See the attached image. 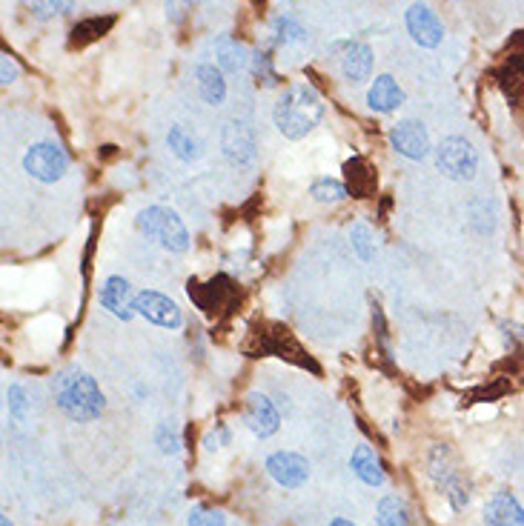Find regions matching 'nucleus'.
Masks as SVG:
<instances>
[{
    "label": "nucleus",
    "instance_id": "obj_1",
    "mask_svg": "<svg viewBox=\"0 0 524 526\" xmlns=\"http://www.w3.org/2000/svg\"><path fill=\"white\" fill-rule=\"evenodd\" d=\"M324 118V103L310 83H293L284 89L273 109V121L278 132L290 141H301L313 132Z\"/></svg>",
    "mask_w": 524,
    "mask_h": 526
},
{
    "label": "nucleus",
    "instance_id": "obj_2",
    "mask_svg": "<svg viewBox=\"0 0 524 526\" xmlns=\"http://www.w3.org/2000/svg\"><path fill=\"white\" fill-rule=\"evenodd\" d=\"M52 395L55 404L61 409L66 418L86 424L101 418L104 412V392L101 386L95 384V378H89L86 372L78 369H66L55 381H52Z\"/></svg>",
    "mask_w": 524,
    "mask_h": 526
},
{
    "label": "nucleus",
    "instance_id": "obj_3",
    "mask_svg": "<svg viewBox=\"0 0 524 526\" xmlns=\"http://www.w3.org/2000/svg\"><path fill=\"white\" fill-rule=\"evenodd\" d=\"M138 229L147 235L149 241H155L161 249L184 255L189 249V232L184 221L178 218V212H172L167 206H147L138 215Z\"/></svg>",
    "mask_w": 524,
    "mask_h": 526
},
{
    "label": "nucleus",
    "instance_id": "obj_4",
    "mask_svg": "<svg viewBox=\"0 0 524 526\" xmlns=\"http://www.w3.org/2000/svg\"><path fill=\"white\" fill-rule=\"evenodd\" d=\"M244 349L250 352L252 358H261V355H275V358H287V361H293V364L310 366L313 372H318L313 361L307 358V352L298 346V341L293 338V332L281 324L258 326V329H255V332L250 335V344L244 346Z\"/></svg>",
    "mask_w": 524,
    "mask_h": 526
},
{
    "label": "nucleus",
    "instance_id": "obj_5",
    "mask_svg": "<svg viewBox=\"0 0 524 526\" xmlns=\"http://www.w3.org/2000/svg\"><path fill=\"white\" fill-rule=\"evenodd\" d=\"M436 166L450 181H473L476 169H479V152L473 149V143L467 138L453 135L436 146Z\"/></svg>",
    "mask_w": 524,
    "mask_h": 526
},
{
    "label": "nucleus",
    "instance_id": "obj_6",
    "mask_svg": "<svg viewBox=\"0 0 524 526\" xmlns=\"http://www.w3.org/2000/svg\"><path fill=\"white\" fill-rule=\"evenodd\" d=\"M66 169H69V158H66V152H63L61 146H55V143H32L23 152V172L29 178H35V181H61L63 175H66Z\"/></svg>",
    "mask_w": 524,
    "mask_h": 526
},
{
    "label": "nucleus",
    "instance_id": "obj_7",
    "mask_svg": "<svg viewBox=\"0 0 524 526\" xmlns=\"http://www.w3.org/2000/svg\"><path fill=\"white\" fill-rule=\"evenodd\" d=\"M187 295L195 301V306L207 315H218L224 312L227 306L235 301V286L227 275H215L207 284H198V281H189Z\"/></svg>",
    "mask_w": 524,
    "mask_h": 526
},
{
    "label": "nucleus",
    "instance_id": "obj_8",
    "mask_svg": "<svg viewBox=\"0 0 524 526\" xmlns=\"http://www.w3.org/2000/svg\"><path fill=\"white\" fill-rule=\"evenodd\" d=\"M135 309H138L141 318H147L149 324L164 326V329H178V326L184 324V315H181L178 304H175L172 298H167V295L155 292V289L138 292Z\"/></svg>",
    "mask_w": 524,
    "mask_h": 526
},
{
    "label": "nucleus",
    "instance_id": "obj_9",
    "mask_svg": "<svg viewBox=\"0 0 524 526\" xmlns=\"http://www.w3.org/2000/svg\"><path fill=\"white\" fill-rule=\"evenodd\" d=\"M390 143L407 161H421L430 155V135H427V126L419 121L396 123L390 129Z\"/></svg>",
    "mask_w": 524,
    "mask_h": 526
},
{
    "label": "nucleus",
    "instance_id": "obj_10",
    "mask_svg": "<svg viewBox=\"0 0 524 526\" xmlns=\"http://www.w3.org/2000/svg\"><path fill=\"white\" fill-rule=\"evenodd\" d=\"M404 23H407V32L413 35V41L424 49H436L444 41V26L436 18V12L424 3H413L404 15Z\"/></svg>",
    "mask_w": 524,
    "mask_h": 526
},
{
    "label": "nucleus",
    "instance_id": "obj_11",
    "mask_svg": "<svg viewBox=\"0 0 524 526\" xmlns=\"http://www.w3.org/2000/svg\"><path fill=\"white\" fill-rule=\"evenodd\" d=\"M101 306H104L109 315H115L118 321H132L135 315H138V309H135V298H138V292H132V286L126 278L121 275H112V278H106V284L101 286Z\"/></svg>",
    "mask_w": 524,
    "mask_h": 526
},
{
    "label": "nucleus",
    "instance_id": "obj_12",
    "mask_svg": "<svg viewBox=\"0 0 524 526\" xmlns=\"http://www.w3.org/2000/svg\"><path fill=\"white\" fill-rule=\"evenodd\" d=\"M244 424L250 426L252 435H258V438H270V435L278 432L281 418H278V409H275V404L267 398V395L250 392L247 401H244Z\"/></svg>",
    "mask_w": 524,
    "mask_h": 526
},
{
    "label": "nucleus",
    "instance_id": "obj_13",
    "mask_svg": "<svg viewBox=\"0 0 524 526\" xmlns=\"http://www.w3.org/2000/svg\"><path fill=\"white\" fill-rule=\"evenodd\" d=\"M267 472L273 475L275 484H281L284 489H298L310 478V464L298 452H275L267 458Z\"/></svg>",
    "mask_w": 524,
    "mask_h": 526
},
{
    "label": "nucleus",
    "instance_id": "obj_14",
    "mask_svg": "<svg viewBox=\"0 0 524 526\" xmlns=\"http://www.w3.org/2000/svg\"><path fill=\"white\" fill-rule=\"evenodd\" d=\"M224 155L232 166H250L255 158V132L247 121H230L224 129Z\"/></svg>",
    "mask_w": 524,
    "mask_h": 526
},
{
    "label": "nucleus",
    "instance_id": "obj_15",
    "mask_svg": "<svg viewBox=\"0 0 524 526\" xmlns=\"http://www.w3.org/2000/svg\"><path fill=\"white\" fill-rule=\"evenodd\" d=\"M341 72L350 83H364L370 81L373 75V49L367 43H341Z\"/></svg>",
    "mask_w": 524,
    "mask_h": 526
},
{
    "label": "nucleus",
    "instance_id": "obj_16",
    "mask_svg": "<svg viewBox=\"0 0 524 526\" xmlns=\"http://www.w3.org/2000/svg\"><path fill=\"white\" fill-rule=\"evenodd\" d=\"M484 524L487 526H524L522 504L510 492H496L490 504L484 506Z\"/></svg>",
    "mask_w": 524,
    "mask_h": 526
},
{
    "label": "nucleus",
    "instance_id": "obj_17",
    "mask_svg": "<svg viewBox=\"0 0 524 526\" xmlns=\"http://www.w3.org/2000/svg\"><path fill=\"white\" fill-rule=\"evenodd\" d=\"M344 186L353 198H370L376 195L378 189V178L373 172V166L364 161V158H350L344 163Z\"/></svg>",
    "mask_w": 524,
    "mask_h": 526
},
{
    "label": "nucleus",
    "instance_id": "obj_18",
    "mask_svg": "<svg viewBox=\"0 0 524 526\" xmlns=\"http://www.w3.org/2000/svg\"><path fill=\"white\" fill-rule=\"evenodd\" d=\"M367 103H370L373 112H381V115L396 112L401 103H404V89L396 83V78L378 75L373 86H370V92H367Z\"/></svg>",
    "mask_w": 524,
    "mask_h": 526
},
{
    "label": "nucleus",
    "instance_id": "obj_19",
    "mask_svg": "<svg viewBox=\"0 0 524 526\" xmlns=\"http://www.w3.org/2000/svg\"><path fill=\"white\" fill-rule=\"evenodd\" d=\"M195 83H198V95L204 98V103L218 106L227 98V81L224 72L215 63H198L195 66Z\"/></svg>",
    "mask_w": 524,
    "mask_h": 526
},
{
    "label": "nucleus",
    "instance_id": "obj_20",
    "mask_svg": "<svg viewBox=\"0 0 524 526\" xmlns=\"http://www.w3.org/2000/svg\"><path fill=\"white\" fill-rule=\"evenodd\" d=\"M112 26H115V18H112V15H104V18H86V21L75 23V26H72V35H69V49H84L89 43L101 41L104 35H109Z\"/></svg>",
    "mask_w": 524,
    "mask_h": 526
},
{
    "label": "nucleus",
    "instance_id": "obj_21",
    "mask_svg": "<svg viewBox=\"0 0 524 526\" xmlns=\"http://www.w3.org/2000/svg\"><path fill=\"white\" fill-rule=\"evenodd\" d=\"M353 472H356L358 478L364 481L367 486H381L384 484V466L378 461V455L370 449V446H356V452H353Z\"/></svg>",
    "mask_w": 524,
    "mask_h": 526
},
{
    "label": "nucleus",
    "instance_id": "obj_22",
    "mask_svg": "<svg viewBox=\"0 0 524 526\" xmlns=\"http://www.w3.org/2000/svg\"><path fill=\"white\" fill-rule=\"evenodd\" d=\"M247 63H250L247 49L238 41L224 38V41L215 43V66H218L221 72H238V69H244Z\"/></svg>",
    "mask_w": 524,
    "mask_h": 526
},
{
    "label": "nucleus",
    "instance_id": "obj_23",
    "mask_svg": "<svg viewBox=\"0 0 524 526\" xmlns=\"http://www.w3.org/2000/svg\"><path fill=\"white\" fill-rule=\"evenodd\" d=\"M499 86L502 92L513 103H524V61L522 58H513V61L504 63V69L499 72Z\"/></svg>",
    "mask_w": 524,
    "mask_h": 526
},
{
    "label": "nucleus",
    "instance_id": "obj_24",
    "mask_svg": "<svg viewBox=\"0 0 524 526\" xmlns=\"http://www.w3.org/2000/svg\"><path fill=\"white\" fill-rule=\"evenodd\" d=\"M378 526H410L407 521V506L396 495L381 498L378 504Z\"/></svg>",
    "mask_w": 524,
    "mask_h": 526
},
{
    "label": "nucleus",
    "instance_id": "obj_25",
    "mask_svg": "<svg viewBox=\"0 0 524 526\" xmlns=\"http://www.w3.org/2000/svg\"><path fill=\"white\" fill-rule=\"evenodd\" d=\"M167 146L172 149V155L181 163H192L198 158V143L189 138L181 126H172L167 135Z\"/></svg>",
    "mask_w": 524,
    "mask_h": 526
},
{
    "label": "nucleus",
    "instance_id": "obj_26",
    "mask_svg": "<svg viewBox=\"0 0 524 526\" xmlns=\"http://www.w3.org/2000/svg\"><path fill=\"white\" fill-rule=\"evenodd\" d=\"M350 243H353V252H356L364 263H370L376 258V241H373V232H370L367 223H356V226L350 229Z\"/></svg>",
    "mask_w": 524,
    "mask_h": 526
},
{
    "label": "nucleus",
    "instance_id": "obj_27",
    "mask_svg": "<svg viewBox=\"0 0 524 526\" xmlns=\"http://www.w3.org/2000/svg\"><path fill=\"white\" fill-rule=\"evenodd\" d=\"M310 195H313V201L318 203H338L344 201L350 192H347V186L341 181H333V178H318L310 186Z\"/></svg>",
    "mask_w": 524,
    "mask_h": 526
},
{
    "label": "nucleus",
    "instance_id": "obj_28",
    "mask_svg": "<svg viewBox=\"0 0 524 526\" xmlns=\"http://www.w3.org/2000/svg\"><path fill=\"white\" fill-rule=\"evenodd\" d=\"M26 9H32L38 18H58V15H66L72 12L75 0H21Z\"/></svg>",
    "mask_w": 524,
    "mask_h": 526
},
{
    "label": "nucleus",
    "instance_id": "obj_29",
    "mask_svg": "<svg viewBox=\"0 0 524 526\" xmlns=\"http://www.w3.org/2000/svg\"><path fill=\"white\" fill-rule=\"evenodd\" d=\"M189 526H227V521H224V515H221V512L198 506V509H192V512H189Z\"/></svg>",
    "mask_w": 524,
    "mask_h": 526
},
{
    "label": "nucleus",
    "instance_id": "obj_30",
    "mask_svg": "<svg viewBox=\"0 0 524 526\" xmlns=\"http://www.w3.org/2000/svg\"><path fill=\"white\" fill-rule=\"evenodd\" d=\"M6 404H9V412H12L15 418H26L29 404H26V395H23L21 386L18 384L9 386V392H6Z\"/></svg>",
    "mask_w": 524,
    "mask_h": 526
},
{
    "label": "nucleus",
    "instance_id": "obj_31",
    "mask_svg": "<svg viewBox=\"0 0 524 526\" xmlns=\"http://www.w3.org/2000/svg\"><path fill=\"white\" fill-rule=\"evenodd\" d=\"M252 69H255V78L264 75V83H267V86H273V83L278 81L275 72L270 69V58H267V55H255V58H252Z\"/></svg>",
    "mask_w": 524,
    "mask_h": 526
},
{
    "label": "nucleus",
    "instance_id": "obj_32",
    "mask_svg": "<svg viewBox=\"0 0 524 526\" xmlns=\"http://www.w3.org/2000/svg\"><path fill=\"white\" fill-rule=\"evenodd\" d=\"M18 75H21V69H18L15 58H9V55L3 52V58H0V81L9 86V83L18 81Z\"/></svg>",
    "mask_w": 524,
    "mask_h": 526
},
{
    "label": "nucleus",
    "instance_id": "obj_33",
    "mask_svg": "<svg viewBox=\"0 0 524 526\" xmlns=\"http://www.w3.org/2000/svg\"><path fill=\"white\" fill-rule=\"evenodd\" d=\"M158 444H161V449L169 452V455H172V452H178V438L169 432L167 426H161V432H158Z\"/></svg>",
    "mask_w": 524,
    "mask_h": 526
},
{
    "label": "nucleus",
    "instance_id": "obj_34",
    "mask_svg": "<svg viewBox=\"0 0 524 526\" xmlns=\"http://www.w3.org/2000/svg\"><path fill=\"white\" fill-rule=\"evenodd\" d=\"M330 526H356L353 521H347V518H336V521H330Z\"/></svg>",
    "mask_w": 524,
    "mask_h": 526
},
{
    "label": "nucleus",
    "instance_id": "obj_35",
    "mask_svg": "<svg viewBox=\"0 0 524 526\" xmlns=\"http://www.w3.org/2000/svg\"><path fill=\"white\" fill-rule=\"evenodd\" d=\"M0 526H12V524H9V518H6V515L0 518Z\"/></svg>",
    "mask_w": 524,
    "mask_h": 526
},
{
    "label": "nucleus",
    "instance_id": "obj_36",
    "mask_svg": "<svg viewBox=\"0 0 524 526\" xmlns=\"http://www.w3.org/2000/svg\"><path fill=\"white\" fill-rule=\"evenodd\" d=\"M252 3H255V6H258V3H261V0H252Z\"/></svg>",
    "mask_w": 524,
    "mask_h": 526
}]
</instances>
